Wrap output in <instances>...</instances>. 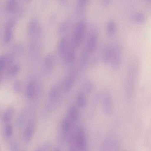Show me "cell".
Returning a JSON list of instances; mask_svg holds the SVG:
<instances>
[{"label":"cell","instance_id":"6","mask_svg":"<svg viewBox=\"0 0 151 151\" xmlns=\"http://www.w3.org/2000/svg\"><path fill=\"white\" fill-rule=\"evenodd\" d=\"M113 47L108 45L103 50L102 54V59L104 64L107 65L110 61L113 53Z\"/></svg>","mask_w":151,"mask_h":151},{"label":"cell","instance_id":"21","mask_svg":"<svg viewBox=\"0 0 151 151\" xmlns=\"http://www.w3.org/2000/svg\"><path fill=\"white\" fill-rule=\"evenodd\" d=\"M10 150L11 151H18L19 147L17 144L15 142L12 143L10 145Z\"/></svg>","mask_w":151,"mask_h":151},{"label":"cell","instance_id":"9","mask_svg":"<svg viewBox=\"0 0 151 151\" xmlns=\"http://www.w3.org/2000/svg\"><path fill=\"white\" fill-rule=\"evenodd\" d=\"M116 30V25L115 22L112 20L109 21L107 24V31L108 35L109 36H113Z\"/></svg>","mask_w":151,"mask_h":151},{"label":"cell","instance_id":"8","mask_svg":"<svg viewBox=\"0 0 151 151\" xmlns=\"http://www.w3.org/2000/svg\"><path fill=\"white\" fill-rule=\"evenodd\" d=\"M77 102L78 106L81 108L86 107L87 104V100L85 95L83 93H79L77 97Z\"/></svg>","mask_w":151,"mask_h":151},{"label":"cell","instance_id":"27","mask_svg":"<svg viewBox=\"0 0 151 151\" xmlns=\"http://www.w3.org/2000/svg\"></svg>","mask_w":151,"mask_h":151},{"label":"cell","instance_id":"2","mask_svg":"<svg viewBox=\"0 0 151 151\" xmlns=\"http://www.w3.org/2000/svg\"><path fill=\"white\" fill-rule=\"evenodd\" d=\"M121 53L119 45L113 47V53L111 61V68L114 72H116L119 69L121 62Z\"/></svg>","mask_w":151,"mask_h":151},{"label":"cell","instance_id":"4","mask_svg":"<svg viewBox=\"0 0 151 151\" xmlns=\"http://www.w3.org/2000/svg\"><path fill=\"white\" fill-rule=\"evenodd\" d=\"M98 38V34L96 30L91 33L88 44V49L90 52H93L96 48Z\"/></svg>","mask_w":151,"mask_h":151},{"label":"cell","instance_id":"25","mask_svg":"<svg viewBox=\"0 0 151 151\" xmlns=\"http://www.w3.org/2000/svg\"><path fill=\"white\" fill-rule=\"evenodd\" d=\"M55 151H60L59 149H56Z\"/></svg>","mask_w":151,"mask_h":151},{"label":"cell","instance_id":"5","mask_svg":"<svg viewBox=\"0 0 151 151\" xmlns=\"http://www.w3.org/2000/svg\"><path fill=\"white\" fill-rule=\"evenodd\" d=\"M35 127L34 122L32 121L29 122L25 128L24 132V139L26 142H28L31 139L34 133Z\"/></svg>","mask_w":151,"mask_h":151},{"label":"cell","instance_id":"3","mask_svg":"<svg viewBox=\"0 0 151 151\" xmlns=\"http://www.w3.org/2000/svg\"><path fill=\"white\" fill-rule=\"evenodd\" d=\"M103 104V111L104 113L106 115H110L112 110V100L110 93H106L104 95Z\"/></svg>","mask_w":151,"mask_h":151},{"label":"cell","instance_id":"11","mask_svg":"<svg viewBox=\"0 0 151 151\" xmlns=\"http://www.w3.org/2000/svg\"><path fill=\"white\" fill-rule=\"evenodd\" d=\"M145 15L142 13H138L133 15L132 17V20L137 23H141L145 20Z\"/></svg>","mask_w":151,"mask_h":151},{"label":"cell","instance_id":"23","mask_svg":"<svg viewBox=\"0 0 151 151\" xmlns=\"http://www.w3.org/2000/svg\"><path fill=\"white\" fill-rule=\"evenodd\" d=\"M57 94V90L55 88L53 89L51 92L50 95V97L52 98H54L56 96Z\"/></svg>","mask_w":151,"mask_h":151},{"label":"cell","instance_id":"14","mask_svg":"<svg viewBox=\"0 0 151 151\" xmlns=\"http://www.w3.org/2000/svg\"><path fill=\"white\" fill-rule=\"evenodd\" d=\"M34 87L32 83L31 82L28 84L27 90V95L28 98H32L34 95Z\"/></svg>","mask_w":151,"mask_h":151},{"label":"cell","instance_id":"20","mask_svg":"<svg viewBox=\"0 0 151 151\" xmlns=\"http://www.w3.org/2000/svg\"><path fill=\"white\" fill-rule=\"evenodd\" d=\"M6 64V61L4 57L0 56V72H2Z\"/></svg>","mask_w":151,"mask_h":151},{"label":"cell","instance_id":"12","mask_svg":"<svg viewBox=\"0 0 151 151\" xmlns=\"http://www.w3.org/2000/svg\"><path fill=\"white\" fill-rule=\"evenodd\" d=\"M78 116V112L76 108L74 106H72L70 108L68 117L72 122H73L76 120Z\"/></svg>","mask_w":151,"mask_h":151},{"label":"cell","instance_id":"18","mask_svg":"<svg viewBox=\"0 0 151 151\" xmlns=\"http://www.w3.org/2000/svg\"><path fill=\"white\" fill-rule=\"evenodd\" d=\"M73 81L70 78L67 79L65 82L64 87L65 89L67 90H69L71 87Z\"/></svg>","mask_w":151,"mask_h":151},{"label":"cell","instance_id":"1","mask_svg":"<svg viewBox=\"0 0 151 151\" xmlns=\"http://www.w3.org/2000/svg\"><path fill=\"white\" fill-rule=\"evenodd\" d=\"M71 146L77 151H86L87 142L86 136L82 129L77 130L73 134L70 139Z\"/></svg>","mask_w":151,"mask_h":151},{"label":"cell","instance_id":"7","mask_svg":"<svg viewBox=\"0 0 151 151\" xmlns=\"http://www.w3.org/2000/svg\"><path fill=\"white\" fill-rule=\"evenodd\" d=\"M14 113V109L12 107L8 108L4 112L2 117L3 121L5 123L9 122L11 120Z\"/></svg>","mask_w":151,"mask_h":151},{"label":"cell","instance_id":"17","mask_svg":"<svg viewBox=\"0 0 151 151\" xmlns=\"http://www.w3.org/2000/svg\"><path fill=\"white\" fill-rule=\"evenodd\" d=\"M16 3L14 1H9L7 4L6 8L9 12L12 11L16 6Z\"/></svg>","mask_w":151,"mask_h":151},{"label":"cell","instance_id":"26","mask_svg":"<svg viewBox=\"0 0 151 151\" xmlns=\"http://www.w3.org/2000/svg\"><path fill=\"white\" fill-rule=\"evenodd\" d=\"M36 151H41V150H37Z\"/></svg>","mask_w":151,"mask_h":151},{"label":"cell","instance_id":"19","mask_svg":"<svg viewBox=\"0 0 151 151\" xmlns=\"http://www.w3.org/2000/svg\"><path fill=\"white\" fill-rule=\"evenodd\" d=\"M24 118L23 114L19 115L17 120V124L19 127H21L24 123Z\"/></svg>","mask_w":151,"mask_h":151},{"label":"cell","instance_id":"15","mask_svg":"<svg viewBox=\"0 0 151 151\" xmlns=\"http://www.w3.org/2000/svg\"><path fill=\"white\" fill-rule=\"evenodd\" d=\"M13 129L12 126L10 124H7L5 127L4 130V134L5 136L9 137H11L12 134Z\"/></svg>","mask_w":151,"mask_h":151},{"label":"cell","instance_id":"13","mask_svg":"<svg viewBox=\"0 0 151 151\" xmlns=\"http://www.w3.org/2000/svg\"><path fill=\"white\" fill-rule=\"evenodd\" d=\"M72 122L68 117L64 119L63 122L62 128L63 131L64 132H67L70 129Z\"/></svg>","mask_w":151,"mask_h":151},{"label":"cell","instance_id":"16","mask_svg":"<svg viewBox=\"0 0 151 151\" xmlns=\"http://www.w3.org/2000/svg\"><path fill=\"white\" fill-rule=\"evenodd\" d=\"M13 89L15 93H18L20 91L21 88V84L19 80L15 81L13 85Z\"/></svg>","mask_w":151,"mask_h":151},{"label":"cell","instance_id":"22","mask_svg":"<svg viewBox=\"0 0 151 151\" xmlns=\"http://www.w3.org/2000/svg\"><path fill=\"white\" fill-rule=\"evenodd\" d=\"M109 4V1L108 0H104L101 3V7L105 9L108 6Z\"/></svg>","mask_w":151,"mask_h":151},{"label":"cell","instance_id":"24","mask_svg":"<svg viewBox=\"0 0 151 151\" xmlns=\"http://www.w3.org/2000/svg\"><path fill=\"white\" fill-rule=\"evenodd\" d=\"M2 72H0V87L1 85L2 80Z\"/></svg>","mask_w":151,"mask_h":151},{"label":"cell","instance_id":"10","mask_svg":"<svg viewBox=\"0 0 151 151\" xmlns=\"http://www.w3.org/2000/svg\"><path fill=\"white\" fill-rule=\"evenodd\" d=\"M20 68L18 65H14L8 70L7 75L9 77H14L17 75L19 73Z\"/></svg>","mask_w":151,"mask_h":151}]
</instances>
